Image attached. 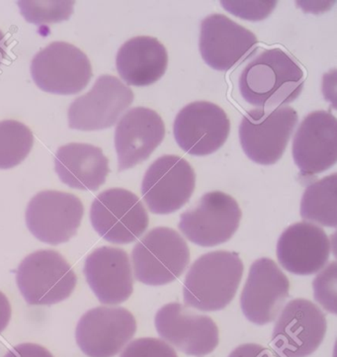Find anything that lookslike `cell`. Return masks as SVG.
Here are the masks:
<instances>
[{"mask_svg": "<svg viewBox=\"0 0 337 357\" xmlns=\"http://www.w3.org/2000/svg\"><path fill=\"white\" fill-rule=\"evenodd\" d=\"M136 332L135 317L122 307H96L80 318L75 340L88 357L117 356Z\"/></svg>", "mask_w": 337, "mask_h": 357, "instance_id": "obj_13", "label": "cell"}, {"mask_svg": "<svg viewBox=\"0 0 337 357\" xmlns=\"http://www.w3.org/2000/svg\"><path fill=\"white\" fill-rule=\"evenodd\" d=\"M74 1H20L21 13L28 22L34 24L68 20L74 11Z\"/></svg>", "mask_w": 337, "mask_h": 357, "instance_id": "obj_26", "label": "cell"}, {"mask_svg": "<svg viewBox=\"0 0 337 357\" xmlns=\"http://www.w3.org/2000/svg\"><path fill=\"white\" fill-rule=\"evenodd\" d=\"M168 66L166 47L150 36L132 38L118 51L116 67L128 85L143 87L155 84L164 77Z\"/></svg>", "mask_w": 337, "mask_h": 357, "instance_id": "obj_23", "label": "cell"}, {"mask_svg": "<svg viewBox=\"0 0 337 357\" xmlns=\"http://www.w3.org/2000/svg\"><path fill=\"white\" fill-rule=\"evenodd\" d=\"M91 221L94 230L107 242L128 245L148 230L150 217L135 193L124 188H111L94 199Z\"/></svg>", "mask_w": 337, "mask_h": 357, "instance_id": "obj_6", "label": "cell"}, {"mask_svg": "<svg viewBox=\"0 0 337 357\" xmlns=\"http://www.w3.org/2000/svg\"><path fill=\"white\" fill-rule=\"evenodd\" d=\"M33 80L42 91L72 96L84 91L92 77L88 56L65 42H54L40 51L31 63Z\"/></svg>", "mask_w": 337, "mask_h": 357, "instance_id": "obj_7", "label": "cell"}, {"mask_svg": "<svg viewBox=\"0 0 337 357\" xmlns=\"http://www.w3.org/2000/svg\"><path fill=\"white\" fill-rule=\"evenodd\" d=\"M336 261L327 264L315 276L313 282L315 301L325 311L334 315L336 314Z\"/></svg>", "mask_w": 337, "mask_h": 357, "instance_id": "obj_27", "label": "cell"}, {"mask_svg": "<svg viewBox=\"0 0 337 357\" xmlns=\"http://www.w3.org/2000/svg\"><path fill=\"white\" fill-rule=\"evenodd\" d=\"M196 186V174L187 160L175 155H162L150 165L141 195L153 214L168 215L187 204Z\"/></svg>", "mask_w": 337, "mask_h": 357, "instance_id": "obj_10", "label": "cell"}, {"mask_svg": "<svg viewBox=\"0 0 337 357\" xmlns=\"http://www.w3.org/2000/svg\"><path fill=\"white\" fill-rule=\"evenodd\" d=\"M6 40L2 31L0 30V65L6 58Z\"/></svg>", "mask_w": 337, "mask_h": 357, "instance_id": "obj_33", "label": "cell"}, {"mask_svg": "<svg viewBox=\"0 0 337 357\" xmlns=\"http://www.w3.org/2000/svg\"><path fill=\"white\" fill-rule=\"evenodd\" d=\"M164 136L166 126L159 113L147 107L130 109L115 130L118 170L124 172L147 160Z\"/></svg>", "mask_w": 337, "mask_h": 357, "instance_id": "obj_19", "label": "cell"}, {"mask_svg": "<svg viewBox=\"0 0 337 357\" xmlns=\"http://www.w3.org/2000/svg\"><path fill=\"white\" fill-rule=\"evenodd\" d=\"M221 4L226 10L237 17L259 21L272 13L277 1H221Z\"/></svg>", "mask_w": 337, "mask_h": 357, "instance_id": "obj_29", "label": "cell"}, {"mask_svg": "<svg viewBox=\"0 0 337 357\" xmlns=\"http://www.w3.org/2000/svg\"><path fill=\"white\" fill-rule=\"evenodd\" d=\"M337 174L325 176L306 188L301 201V217L320 226L336 228Z\"/></svg>", "mask_w": 337, "mask_h": 357, "instance_id": "obj_24", "label": "cell"}, {"mask_svg": "<svg viewBox=\"0 0 337 357\" xmlns=\"http://www.w3.org/2000/svg\"><path fill=\"white\" fill-rule=\"evenodd\" d=\"M155 325L162 339L187 356H207L220 340L213 319L195 313L180 303L162 307L155 315Z\"/></svg>", "mask_w": 337, "mask_h": 357, "instance_id": "obj_15", "label": "cell"}, {"mask_svg": "<svg viewBox=\"0 0 337 357\" xmlns=\"http://www.w3.org/2000/svg\"><path fill=\"white\" fill-rule=\"evenodd\" d=\"M337 124L329 111H315L301 123L293 139L295 164L305 176H315L336 164Z\"/></svg>", "mask_w": 337, "mask_h": 357, "instance_id": "obj_18", "label": "cell"}, {"mask_svg": "<svg viewBox=\"0 0 337 357\" xmlns=\"http://www.w3.org/2000/svg\"><path fill=\"white\" fill-rule=\"evenodd\" d=\"M289 279L274 261L261 257L251 264L240 295V308L251 323L267 325L277 319L289 297Z\"/></svg>", "mask_w": 337, "mask_h": 357, "instance_id": "obj_16", "label": "cell"}, {"mask_svg": "<svg viewBox=\"0 0 337 357\" xmlns=\"http://www.w3.org/2000/svg\"><path fill=\"white\" fill-rule=\"evenodd\" d=\"M134 92L113 75L99 77L91 91L77 97L68 108L70 128L98 131L114 126L134 101Z\"/></svg>", "mask_w": 337, "mask_h": 357, "instance_id": "obj_12", "label": "cell"}, {"mask_svg": "<svg viewBox=\"0 0 337 357\" xmlns=\"http://www.w3.org/2000/svg\"><path fill=\"white\" fill-rule=\"evenodd\" d=\"M327 328L324 312L313 302L298 298L278 315L271 347L278 357H306L322 344Z\"/></svg>", "mask_w": 337, "mask_h": 357, "instance_id": "obj_8", "label": "cell"}, {"mask_svg": "<svg viewBox=\"0 0 337 357\" xmlns=\"http://www.w3.org/2000/svg\"><path fill=\"white\" fill-rule=\"evenodd\" d=\"M230 131L227 113L208 101L187 104L179 111L173 124L176 143L197 157L216 153L227 142Z\"/></svg>", "mask_w": 337, "mask_h": 357, "instance_id": "obj_14", "label": "cell"}, {"mask_svg": "<svg viewBox=\"0 0 337 357\" xmlns=\"http://www.w3.org/2000/svg\"><path fill=\"white\" fill-rule=\"evenodd\" d=\"M55 169L58 178L70 188L98 190L109 174V160L98 146L72 143L56 151Z\"/></svg>", "mask_w": 337, "mask_h": 357, "instance_id": "obj_22", "label": "cell"}, {"mask_svg": "<svg viewBox=\"0 0 337 357\" xmlns=\"http://www.w3.org/2000/svg\"><path fill=\"white\" fill-rule=\"evenodd\" d=\"M4 357H54L42 345L37 344H21L16 345L10 351H7Z\"/></svg>", "mask_w": 337, "mask_h": 357, "instance_id": "obj_30", "label": "cell"}, {"mask_svg": "<svg viewBox=\"0 0 337 357\" xmlns=\"http://www.w3.org/2000/svg\"><path fill=\"white\" fill-rule=\"evenodd\" d=\"M34 136L29 128L16 120L0 122V169L17 167L29 155Z\"/></svg>", "mask_w": 337, "mask_h": 357, "instance_id": "obj_25", "label": "cell"}, {"mask_svg": "<svg viewBox=\"0 0 337 357\" xmlns=\"http://www.w3.org/2000/svg\"><path fill=\"white\" fill-rule=\"evenodd\" d=\"M16 282L28 304L52 306L72 294L77 278L63 255L54 250H41L20 262Z\"/></svg>", "mask_w": 337, "mask_h": 357, "instance_id": "obj_4", "label": "cell"}, {"mask_svg": "<svg viewBox=\"0 0 337 357\" xmlns=\"http://www.w3.org/2000/svg\"><path fill=\"white\" fill-rule=\"evenodd\" d=\"M228 357H274L269 349L256 344H245L237 347Z\"/></svg>", "mask_w": 337, "mask_h": 357, "instance_id": "obj_31", "label": "cell"}, {"mask_svg": "<svg viewBox=\"0 0 337 357\" xmlns=\"http://www.w3.org/2000/svg\"><path fill=\"white\" fill-rule=\"evenodd\" d=\"M11 320V305L8 298L0 291V333L3 332Z\"/></svg>", "mask_w": 337, "mask_h": 357, "instance_id": "obj_32", "label": "cell"}, {"mask_svg": "<svg viewBox=\"0 0 337 357\" xmlns=\"http://www.w3.org/2000/svg\"><path fill=\"white\" fill-rule=\"evenodd\" d=\"M244 271L235 252L214 250L198 257L184 280L185 306L202 312L225 309L237 294Z\"/></svg>", "mask_w": 337, "mask_h": 357, "instance_id": "obj_2", "label": "cell"}, {"mask_svg": "<svg viewBox=\"0 0 337 357\" xmlns=\"http://www.w3.org/2000/svg\"><path fill=\"white\" fill-rule=\"evenodd\" d=\"M331 242L324 229L308 222L291 225L280 236L277 259L280 266L296 275L320 273L329 261Z\"/></svg>", "mask_w": 337, "mask_h": 357, "instance_id": "obj_20", "label": "cell"}, {"mask_svg": "<svg viewBox=\"0 0 337 357\" xmlns=\"http://www.w3.org/2000/svg\"><path fill=\"white\" fill-rule=\"evenodd\" d=\"M84 273L101 304H122L133 294L131 261L123 248H96L87 257Z\"/></svg>", "mask_w": 337, "mask_h": 357, "instance_id": "obj_21", "label": "cell"}, {"mask_svg": "<svg viewBox=\"0 0 337 357\" xmlns=\"http://www.w3.org/2000/svg\"><path fill=\"white\" fill-rule=\"evenodd\" d=\"M120 357H178L171 345L155 337H141L127 345Z\"/></svg>", "mask_w": 337, "mask_h": 357, "instance_id": "obj_28", "label": "cell"}, {"mask_svg": "<svg viewBox=\"0 0 337 357\" xmlns=\"http://www.w3.org/2000/svg\"><path fill=\"white\" fill-rule=\"evenodd\" d=\"M84 214V204L77 196L45 190L30 200L26 209V225L38 240L58 245L77 235Z\"/></svg>", "mask_w": 337, "mask_h": 357, "instance_id": "obj_11", "label": "cell"}, {"mask_svg": "<svg viewBox=\"0 0 337 357\" xmlns=\"http://www.w3.org/2000/svg\"><path fill=\"white\" fill-rule=\"evenodd\" d=\"M239 203L221 191L203 195L197 206L181 214L179 230L189 242L211 248L227 243L242 220Z\"/></svg>", "mask_w": 337, "mask_h": 357, "instance_id": "obj_9", "label": "cell"}, {"mask_svg": "<svg viewBox=\"0 0 337 357\" xmlns=\"http://www.w3.org/2000/svg\"><path fill=\"white\" fill-rule=\"evenodd\" d=\"M134 275L146 285L169 284L180 278L190 262V250L173 229L157 227L148 231L132 252Z\"/></svg>", "mask_w": 337, "mask_h": 357, "instance_id": "obj_3", "label": "cell"}, {"mask_svg": "<svg viewBox=\"0 0 337 357\" xmlns=\"http://www.w3.org/2000/svg\"><path fill=\"white\" fill-rule=\"evenodd\" d=\"M298 120V113L289 106L249 111L239 131L245 155L258 165L276 164L284 155Z\"/></svg>", "mask_w": 337, "mask_h": 357, "instance_id": "obj_5", "label": "cell"}, {"mask_svg": "<svg viewBox=\"0 0 337 357\" xmlns=\"http://www.w3.org/2000/svg\"><path fill=\"white\" fill-rule=\"evenodd\" d=\"M258 38L224 14H212L201 23L199 49L205 63L227 72L256 53Z\"/></svg>", "mask_w": 337, "mask_h": 357, "instance_id": "obj_17", "label": "cell"}, {"mask_svg": "<svg viewBox=\"0 0 337 357\" xmlns=\"http://www.w3.org/2000/svg\"><path fill=\"white\" fill-rule=\"evenodd\" d=\"M305 85L300 65L279 48L266 50L240 73L242 98L256 108L275 109L296 100Z\"/></svg>", "mask_w": 337, "mask_h": 357, "instance_id": "obj_1", "label": "cell"}]
</instances>
